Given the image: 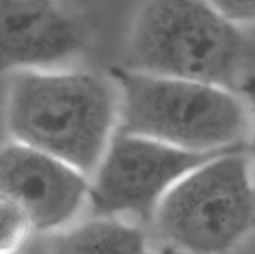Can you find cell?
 Instances as JSON below:
<instances>
[{
  "mask_svg": "<svg viewBox=\"0 0 255 254\" xmlns=\"http://www.w3.org/2000/svg\"><path fill=\"white\" fill-rule=\"evenodd\" d=\"M0 254H5V253H0Z\"/></svg>",
  "mask_w": 255,
  "mask_h": 254,
  "instance_id": "cell-12",
  "label": "cell"
},
{
  "mask_svg": "<svg viewBox=\"0 0 255 254\" xmlns=\"http://www.w3.org/2000/svg\"><path fill=\"white\" fill-rule=\"evenodd\" d=\"M85 174L41 151L12 142L0 148V197L26 213L32 229L69 223L89 194Z\"/></svg>",
  "mask_w": 255,
  "mask_h": 254,
  "instance_id": "cell-6",
  "label": "cell"
},
{
  "mask_svg": "<svg viewBox=\"0 0 255 254\" xmlns=\"http://www.w3.org/2000/svg\"><path fill=\"white\" fill-rule=\"evenodd\" d=\"M242 147L243 143L219 151H188L117 131L94 171L95 181L89 188L92 213L107 218L133 214L147 221L154 217L167 192L187 173Z\"/></svg>",
  "mask_w": 255,
  "mask_h": 254,
  "instance_id": "cell-5",
  "label": "cell"
},
{
  "mask_svg": "<svg viewBox=\"0 0 255 254\" xmlns=\"http://www.w3.org/2000/svg\"><path fill=\"white\" fill-rule=\"evenodd\" d=\"M128 69L246 91L253 82V39L204 0H149L138 15Z\"/></svg>",
  "mask_w": 255,
  "mask_h": 254,
  "instance_id": "cell-1",
  "label": "cell"
},
{
  "mask_svg": "<svg viewBox=\"0 0 255 254\" xmlns=\"http://www.w3.org/2000/svg\"><path fill=\"white\" fill-rule=\"evenodd\" d=\"M51 254H149L139 228L107 217L82 223L60 237Z\"/></svg>",
  "mask_w": 255,
  "mask_h": 254,
  "instance_id": "cell-8",
  "label": "cell"
},
{
  "mask_svg": "<svg viewBox=\"0 0 255 254\" xmlns=\"http://www.w3.org/2000/svg\"><path fill=\"white\" fill-rule=\"evenodd\" d=\"M30 229L26 213L12 201L0 197V253L11 254L19 248Z\"/></svg>",
  "mask_w": 255,
  "mask_h": 254,
  "instance_id": "cell-9",
  "label": "cell"
},
{
  "mask_svg": "<svg viewBox=\"0 0 255 254\" xmlns=\"http://www.w3.org/2000/svg\"><path fill=\"white\" fill-rule=\"evenodd\" d=\"M84 45L82 22L54 0H0V72L55 66Z\"/></svg>",
  "mask_w": 255,
  "mask_h": 254,
  "instance_id": "cell-7",
  "label": "cell"
},
{
  "mask_svg": "<svg viewBox=\"0 0 255 254\" xmlns=\"http://www.w3.org/2000/svg\"><path fill=\"white\" fill-rule=\"evenodd\" d=\"M159 254H181V253H179L178 249L174 248L173 246H167L162 249Z\"/></svg>",
  "mask_w": 255,
  "mask_h": 254,
  "instance_id": "cell-11",
  "label": "cell"
},
{
  "mask_svg": "<svg viewBox=\"0 0 255 254\" xmlns=\"http://www.w3.org/2000/svg\"><path fill=\"white\" fill-rule=\"evenodd\" d=\"M212 9L237 25L251 24L254 20L255 0H204Z\"/></svg>",
  "mask_w": 255,
  "mask_h": 254,
  "instance_id": "cell-10",
  "label": "cell"
},
{
  "mask_svg": "<svg viewBox=\"0 0 255 254\" xmlns=\"http://www.w3.org/2000/svg\"><path fill=\"white\" fill-rule=\"evenodd\" d=\"M121 90L119 132L197 152L241 143L248 114L234 92L203 82L114 67Z\"/></svg>",
  "mask_w": 255,
  "mask_h": 254,
  "instance_id": "cell-3",
  "label": "cell"
},
{
  "mask_svg": "<svg viewBox=\"0 0 255 254\" xmlns=\"http://www.w3.org/2000/svg\"><path fill=\"white\" fill-rule=\"evenodd\" d=\"M111 87L89 72L20 71L7 100L15 142L50 154L85 176L96 169L116 121Z\"/></svg>",
  "mask_w": 255,
  "mask_h": 254,
  "instance_id": "cell-2",
  "label": "cell"
},
{
  "mask_svg": "<svg viewBox=\"0 0 255 254\" xmlns=\"http://www.w3.org/2000/svg\"><path fill=\"white\" fill-rule=\"evenodd\" d=\"M244 147L204 162L179 179L156 209L161 233L192 254H224L254 224L251 166Z\"/></svg>",
  "mask_w": 255,
  "mask_h": 254,
  "instance_id": "cell-4",
  "label": "cell"
}]
</instances>
